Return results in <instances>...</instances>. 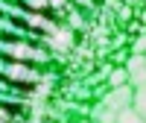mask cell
Instances as JSON below:
<instances>
[{"label":"cell","mask_w":146,"mask_h":123,"mask_svg":"<svg viewBox=\"0 0 146 123\" xmlns=\"http://www.w3.org/2000/svg\"><path fill=\"white\" fill-rule=\"evenodd\" d=\"M131 103H135V88H131V85H123V88H111V91H108L100 108H102V112H111V114H120Z\"/></svg>","instance_id":"6da1fadb"},{"label":"cell","mask_w":146,"mask_h":123,"mask_svg":"<svg viewBox=\"0 0 146 123\" xmlns=\"http://www.w3.org/2000/svg\"><path fill=\"white\" fill-rule=\"evenodd\" d=\"M126 70H129V82L131 88H146V56H129L126 61Z\"/></svg>","instance_id":"7a4b0ae2"},{"label":"cell","mask_w":146,"mask_h":123,"mask_svg":"<svg viewBox=\"0 0 146 123\" xmlns=\"http://www.w3.org/2000/svg\"><path fill=\"white\" fill-rule=\"evenodd\" d=\"M6 53L15 56V59H23V61H41L44 59V53L35 50V47H29V44H9Z\"/></svg>","instance_id":"3957f363"},{"label":"cell","mask_w":146,"mask_h":123,"mask_svg":"<svg viewBox=\"0 0 146 123\" xmlns=\"http://www.w3.org/2000/svg\"><path fill=\"white\" fill-rule=\"evenodd\" d=\"M6 76H12V79H27V82H32V79H38V73H35V70H29L27 65H9V68H6Z\"/></svg>","instance_id":"277c9868"},{"label":"cell","mask_w":146,"mask_h":123,"mask_svg":"<svg viewBox=\"0 0 146 123\" xmlns=\"http://www.w3.org/2000/svg\"><path fill=\"white\" fill-rule=\"evenodd\" d=\"M123 85H131L129 82V70L126 68H111V73H108V88H123Z\"/></svg>","instance_id":"5b68a950"},{"label":"cell","mask_w":146,"mask_h":123,"mask_svg":"<svg viewBox=\"0 0 146 123\" xmlns=\"http://www.w3.org/2000/svg\"><path fill=\"white\" fill-rule=\"evenodd\" d=\"M117 123H146V120L137 114V108H135V106H129V108H123V112L117 114Z\"/></svg>","instance_id":"8992f818"},{"label":"cell","mask_w":146,"mask_h":123,"mask_svg":"<svg viewBox=\"0 0 146 123\" xmlns=\"http://www.w3.org/2000/svg\"><path fill=\"white\" fill-rule=\"evenodd\" d=\"M137 108V114L146 120V88H135V103H131Z\"/></svg>","instance_id":"52a82bcc"},{"label":"cell","mask_w":146,"mask_h":123,"mask_svg":"<svg viewBox=\"0 0 146 123\" xmlns=\"http://www.w3.org/2000/svg\"><path fill=\"white\" fill-rule=\"evenodd\" d=\"M53 44H58V50H67V44H70V35H67V32H56Z\"/></svg>","instance_id":"ba28073f"},{"label":"cell","mask_w":146,"mask_h":123,"mask_svg":"<svg viewBox=\"0 0 146 123\" xmlns=\"http://www.w3.org/2000/svg\"><path fill=\"white\" fill-rule=\"evenodd\" d=\"M50 6H56V9H64V0H47Z\"/></svg>","instance_id":"9c48e42d"}]
</instances>
